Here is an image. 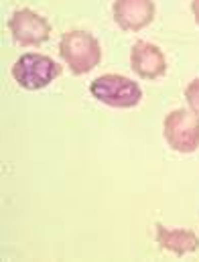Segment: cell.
<instances>
[{
    "mask_svg": "<svg viewBox=\"0 0 199 262\" xmlns=\"http://www.w3.org/2000/svg\"><path fill=\"white\" fill-rule=\"evenodd\" d=\"M61 59L77 75L92 71L102 59V47L98 39L85 31H69L59 43Z\"/></svg>",
    "mask_w": 199,
    "mask_h": 262,
    "instance_id": "cell-1",
    "label": "cell"
},
{
    "mask_svg": "<svg viewBox=\"0 0 199 262\" xmlns=\"http://www.w3.org/2000/svg\"><path fill=\"white\" fill-rule=\"evenodd\" d=\"M90 92L96 100L114 108H132L140 102V85L118 73H106L92 81Z\"/></svg>",
    "mask_w": 199,
    "mask_h": 262,
    "instance_id": "cell-2",
    "label": "cell"
},
{
    "mask_svg": "<svg viewBox=\"0 0 199 262\" xmlns=\"http://www.w3.org/2000/svg\"><path fill=\"white\" fill-rule=\"evenodd\" d=\"M12 75L25 90H41L59 75V66L47 55L25 53L12 67Z\"/></svg>",
    "mask_w": 199,
    "mask_h": 262,
    "instance_id": "cell-3",
    "label": "cell"
},
{
    "mask_svg": "<svg viewBox=\"0 0 199 262\" xmlns=\"http://www.w3.org/2000/svg\"><path fill=\"white\" fill-rule=\"evenodd\" d=\"M165 138L177 152H193L199 146V116L189 110H173L165 118Z\"/></svg>",
    "mask_w": 199,
    "mask_h": 262,
    "instance_id": "cell-4",
    "label": "cell"
},
{
    "mask_svg": "<svg viewBox=\"0 0 199 262\" xmlns=\"http://www.w3.org/2000/svg\"><path fill=\"white\" fill-rule=\"evenodd\" d=\"M8 29H10L14 41L20 43V45H25V47H29V45H41L51 35L49 23L41 14L29 10V8L16 10L10 16V20H8Z\"/></svg>",
    "mask_w": 199,
    "mask_h": 262,
    "instance_id": "cell-5",
    "label": "cell"
},
{
    "mask_svg": "<svg viewBox=\"0 0 199 262\" xmlns=\"http://www.w3.org/2000/svg\"><path fill=\"white\" fill-rule=\"evenodd\" d=\"M114 18L124 31H140L154 18V4L152 0H116Z\"/></svg>",
    "mask_w": 199,
    "mask_h": 262,
    "instance_id": "cell-6",
    "label": "cell"
},
{
    "mask_svg": "<svg viewBox=\"0 0 199 262\" xmlns=\"http://www.w3.org/2000/svg\"><path fill=\"white\" fill-rule=\"evenodd\" d=\"M132 69L144 79H157L167 71V61L163 51L148 43V41H136L130 53Z\"/></svg>",
    "mask_w": 199,
    "mask_h": 262,
    "instance_id": "cell-7",
    "label": "cell"
},
{
    "mask_svg": "<svg viewBox=\"0 0 199 262\" xmlns=\"http://www.w3.org/2000/svg\"><path fill=\"white\" fill-rule=\"evenodd\" d=\"M157 242L163 250L175 254H187L199 248V238L191 230H167L161 224H157Z\"/></svg>",
    "mask_w": 199,
    "mask_h": 262,
    "instance_id": "cell-8",
    "label": "cell"
},
{
    "mask_svg": "<svg viewBox=\"0 0 199 262\" xmlns=\"http://www.w3.org/2000/svg\"><path fill=\"white\" fill-rule=\"evenodd\" d=\"M185 98H187L189 106L193 108V112L199 114V79H193V81L187 85V90H185Z\"/></svg>",
    "mask_w": 199,
    "mask_h": 262,
    "instance_id": "cell-9",
    "label": "cell"
},
{
    "mask_svg": "<svg viewBox=\"0 0 199 262\" xmlns=\"http://www.w3.org/2000/svg\"><path fill=\"white\" fill-rule=\"evenodd\" d=\"M191 8H193V14H195V20L199 23V0H193V6Z\"/></svg>",
    "mask_w": 199,
    "mask_h": 262,
    "instance_id": "cell-10",
    "label": "cell"
}]
</instances>
